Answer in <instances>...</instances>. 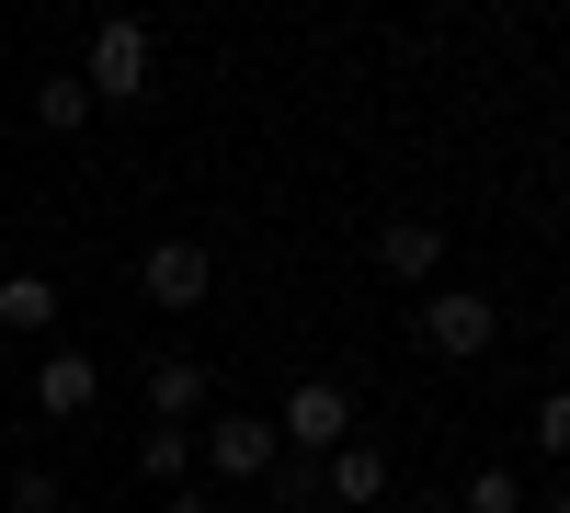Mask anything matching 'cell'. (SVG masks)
Here are the masks:
<instances>
[{
	"label": "cell",
	"mask_w": 570,
	"mask_h": 513,
	"mask_svg": "<svg viewBox=\"0 0 570 513\" xmlns=\"http://www.w3.org/2000/svg\"><path fill=\"white\" fill-rule=\"evenodd\" d=\"M195 411H206V365L195 354H160L149 365V423H195Z\"/></svg>",
	"instance_id": "obj_9"
},
{
	"label": "cell",
	"mask_w": 570,
	"mask_h": 513,
	"mask_svg": "<svg viewBox=\"0 0 570 513\" xmlns=\"http://www.w3.org/2000/svg\"><path fill=\"white\" fill-rule=\"evenodd\" d=\"M274 434H285V456H331V445H354V399L331 377H297L274 399Z\"/></svg>",
	"instance_id": "obj_4"
},
{
	"label": "cell",
	"mask_w": 570,
	"mask_h": 513,
	"mask_svg": "<svg viewBox=\"0 0 570 513\" xmlns=\"http://www.w3.org/2000/svg\"><path fill=\"white\" fill-rule=\"evenodd\" d=\"M91 115H104V103H91V80H80V69H46V80H35V126H58V137H80Z\"/></svg>",
	"instance_id": "obj_11"
},
{
	"label": "cell",
	"mask_w": 570,
	"mask_h": 513,
	"mask_svg": "<svg viewBox=\"0 0 570 513\" xmlns=\"http://www.w3.org/2000/svg\"><path fill=\"white\" fill-rule=\"evenodd\" d=\"M195 468H206V480H274V468H285V434H274V411H206V434H195Z\"/></svg>",
	"instance_id": "obj_2"
},
{
	"label": "cell",
	"mask_w": 570,
	"mask_h": 513,
	"mask_svg": "<svg viewBox=\"0 0 570 513\" xmlns=\"http://www.w3.org/2000/svg\"><path fill=\"white\" fill-rule=\"evenodd\" d=\"M376 491H389V445H365V434H354V445H331V456H320V513H331V502L365 513Z\"/></svg>",
	"instance_id": "obj_7"
},
{
	"label": "cell",
	"mask_w": 570,
	"mask_h": 513,
	"mask_svg": "<svg viewBox=\"0 0 570 513\" xmlns=\"http://www.w3.org/2000/svg\"><path fill=\"white\" fill-rule=\"evenodd\" d=\"M456 513H525V480H513V468H480V480L456 491Z\"/></svg>",
	"instance_id": "obj_13"
},
{
	"label": "cell",
	"mask_w": 570,
	"mask_h": 513,
	"mask_svg": "<svg viewBox=\"0 0 570 513\" xmlns=\"http://www.w3.org/2000/svg\"><path fill=\"white\" fill-rule=\"evenodd\" d=\"M548 513H570V480H559V502H548Z\"/></svg>",
	"instance_id": "obj_17"
},
{
	"label": "cell",
	"mask_w": 570,
	"mask_h": 513,
	"mask_svg": "<svg viewBox=\"0 0 570 513\" xmlns=\"http://www.w3.org/2000/svg\"><path fill=\"white\" fill-rule=\"evenodd\" d=\"M206 286H217L206 240H149V251H137V297H149V308H206Z\"/></svg>",
	"instance_id": "obj_5"
},
{
	"label": "cell",
	"mask_w": 570,
	"mask_h": 513,
	"mask_svg": "<svg viewBox=\"0 0 570 513\" xmlns=\"http://www.w3.org/2000/svg\"><path fill=\"white\" fill-rule=\"evenodd\" d=\"M160 513H228V502H217V491H171Z\"/></svg>",
	"instance_id": "obj_16"
},
{
	"label": "cell",
	"mask_w": 570,
	"mask_h": 513,
	"mask_svg": "<svg viewBox=\"0 0 570 513\" xmlns=\"http://www.w3.org/2000/svg\"><path fill=\"white\" fill-rule=\"evenodd\" d=\"M91 103H137V91L160 80V34L137 23V12H115V23H91Z\"/></svg>",
	"instance_id": "obj_3"
},
{
	"label": "cell",
	"mask_w": 570,
	"mask_h": 513,
	"mask_svg": "<svg viewBox=\"0 0 570 513\" xmlns=\"http://www.w3.org/2000/svg\"><path fill=\"white\" fill-rule=\"evenodd\" d=\"M376 263H389L400 286H434V263H445V217H389V228H376Z\"/></svg>",
	"instance_id": "obj_8"
},
{
	"label": "cell",
	"mask_w": 570,
	"mask_h": 513,
	"mask_svg": "<svg viewBox=\"0 0 570 513\" xmlns=\"http://www.w3.org/2000/svg\"><path fill=\"white\" fill-rule=\"evenodd\" d=\"M91 399H104V365H91L80 343H58V354L35 365V411H46V423H80Z\"/></svg>",
	"instance_id": "obj_6"
},
{
	"label": "cell",
	"mask_w": 570,
	"mask_h": 513,
	"mask_svg": "<svg viewBox=\"0 0 570 513\" xmlns=\"http://www.w3.org/2000/svg\"><path fill=\"white\" fill-rule=\"evenodd\" d=\"M537 445H548V456H570V388H548V399H537Z\"/></svg>",
	"instance_id": "obj_15"
},
{
	"label": "cell",
	"mask_w": 570,
	"mask_h": 513,
	"mask_svg": "<svg viewBox=\"0 0 570 513\" xmlns=\"http://www.w3.org/2000/svg\"><path fill=\"white\" fill-rule=\"evenodd\" d=\"M12 513H69V480L58 468H12Z\"/></svg>",
	"instance_id": "obj_14"
},
{
	"label": "cell",
	"mask_w": 570,
	"mask_h": 513,
	"mask_svg": "<svg viewBox=\"0 0 570 513\" xmlns=\"http://www.w3.org/2000/svg\"><path fill=\"white\" fill-rule=\"evenodd\" d=\"M0 332L46 343V332H58V286H46V274H0Z\"/></svg>",
	"instance_id": "obj_10"
},
{
	"label": "cell",
	"mask_w": 570,
	"mask_h": 513,
	"mask_svg": "<svg viewBox=\"0 0 570 513\" xmlns=\"http://www.w3.org/2000/svg\"><path fill=\"white\" fill-rule=\"evenodd\" d=\"M137 468H149L160 491H195V434H183V423H149V434H137Z\"/></svg>",
	"instance_id": "obj_12"
},
{
	"label": "cell",
	"mask_w": 570,
	"mask_h": 513,
	"mask_svg": "<svg viewBox=\"0 0 570 513\" xmlns=\"http://www.w3.org/2000/svg\"><path fill=\"white\" fill-rule=\"evenodd\" d=\"M411 343H422V354H445V365H480V354L502 343V308H491L480 286H434V297L411 308Z\"/></svg>",
	"instance_id": "obj_1"
}]
</instances>
